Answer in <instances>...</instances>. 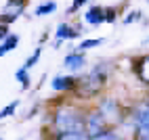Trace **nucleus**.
<instances>
[{
  "mask_svg": "<svg viewBox=\"0 0 149 140\" xmlns=\"http://www.w3.org/2000/svg\"><path fill=\"white\" fill-rule=\"evenodd\" d=\"M99 44H103V38H95V40H84V42L78 46V48H93V46H99Z\"/></svg>",
  "mask_w": 149,
  "mask_h": 140,
  "instance_id": "nucleus-16",
  "label": "nucleus"
},
{
  "mask_svg": "<svg viewBox=\"0 0 149 140\" xmlns=\"http://www.w3.org/2000/svg\"><path fill=\"white\" fill-rule=\"evenodd\" d=\"M99 111H101V115L105 119H118L120 115H118V105L116 101H111V98H103L101 105H99Z\"/></svg>",
  "mask_w": 149,
  "mask_h": 140,
  "instance_id": "nucleus-6",
  "label": "nucleus"
},
{
  "mask_svg": "<svg viewBox=\"0 0 149 140\" xmlns=\"http://www.w3.org/2000/svg\"><path fill=\"white\" fill-rule=\"evenodd\" d=\"M17 105H19L17 101H15V103H11V105H6L2 111H0V119H4V117H8V115H13V113H15V109H17Z\"/></svg>",
  "mask_w": 149,
  "mask_h": 140,
  "instance_id": "nucleus-15",
  "label": "nucleus"
},
{
  "mask_svg": "<svg viewBox=\"0 0 149 140\" xmlns=\"http://www.w3.org/2000/svg\"><path fill=\"white\" fill-rule=\"evenodd\" d=\"M84 2H86V0H74V4H72V8H69V11H72V13H74V11H78V8H80Z\"/></svg>",
  "mask_w": 149,
  "mask_h": 140,
  "instance_id": "nucleus-20",
  "label": "nucleus"
},
{
  "mask_svg": "<svg viewBox=\"0 0 149 140\" xmlns=\"http://www.w3.org/2000/svg\"><path fill=\"white\" fill-rule=\"evenodd\" d=\"M55 8H57V4H55V2H46V4H42V6H38V8H36V15H38V17L48 15V13H53Z\"/></svg>",
  "mask_w": 149,
  "mask_h": 140,
  "instance_id": "nucleus-13",
  "label": "nucleus"
},
{
  "mask_svg": "<svg viewBox=\"0 0 149 140\" xmlns=\"http://www.w3.org/2000/svg\"><path fill=\"white\" fill-rule=\"evenodd\" d=\"M40 52H42V50H40V48H36V52H34L32 57H29V59H27V63H25L23 67H25V69H29V67H34V63L38 61V57H40Z\"/></svg>",
  "mask_w": 149,
  "mask_h": 140,
  "instance_id": "nucleus-17",
  "label": "nucleus"
},
{
  "mask_svg": "<svg viewBox=\"0 0 149 140\" xmlns=\"http://www.w3.org/2000/svg\"><path fill=\"white\" fill-rule=\"evenodd\" d=\"M86 21L91 23V25H99V23H103L107 21V11L101 6H93L91 11L86 13Z\"/></svg>",
  "mask_w": 149,
  "mask_h": 140,
  "instance_id": "nucleus-7",
  "label": "nucleus"
},
{
  "mask_svg": "<svg viewBox=\"0 0 149 140\" xmlns=\"http://www.w3.org/2000/svg\"><path fill=\"white\" fill-rule=\"evenodd\" d=\"M15 77H17V82H21V86H23V88H27V86H29V77H27V69H25V67H23V69H17Z\"/></svg>",
  "mask_w": 149,
  "mask_h": 140,
  "instance_id": "nucleus-14",
  "label": "nucleus"
},
{
  "mask_svg": "<svg viewBox=\"0 0 149 140\" xmlns=\"http://www.w3.org/2000/svg\"><path fill=\"white\" fill-rule=\"evenodd\" d=\"M76 86V79L74 77H55L53 79V88L55 90H69V88H74Z\"/></svg>",
  "mask_w": 149,
  "mask_h": 140,
  "instance_id": "nucleus-9",
  "label": "nucleus"
},
{
  "mask_svg": "<svg viewBox=\"0 0 149 140\" xmlns=\"http://www.w3.org/2000/svg\"><path fill=\"white\" fill-rule=\"evenodd\" d=\"M57 140H93L86 132H72V134H59Z\"/></svg>",
  "mask_w": 149,
  "mask_h": 140,
  "instance_id": "nucleus-12",
  "label": "nucleus"
},
{
  "mask_svg": "<svg viewBox=\"0 0 149 140\" xmlns=\"http://www.w3.org/2000/svg\"><path fill=\"white\" fill-rule=\"evenodd\" d=\"M95 140H122V138H118V136L111 134V132H105V134H101V136H97Z\"/></svg>",
  "mask_w": 149,
  "mask_h": 140,
  "instance_id": "nucleus-18",
  "label": "nucleus"
},
{
  "mask_svg": "<svg viewBox=\"0 0 149 140\" xmlns=\"http://www.w3.org/2000/svg\"><path fill=\"white\" fill-rule=\"evenodd\" d=\"M55 128L59 134L86 132V115H82L74 107H63L55 113Z\"/></svg>",
  "mask_w": 149,
  "mask_h": 140,
  "instance_id": "nucleus-1",
  "label": "nucleus"
},
{
  "mask_svg": "<svg viewBox=\"0 0 149 140\" xmlns=\"http://www.w3.org/2000/svg\"><path fill=\"white\" fill-rule=\"evenodd\" d=\"M134 123H136V138L139 140H149V103L139 105L134 109Z\"/></svg>",
  "mask_w": 149,
  "mask_h": 140,
  "instance_id": "nucleus-2",
  "label": "nucleus"
},
{
  "mask_svg": "<svg viewBox=\"0 0 149 140\" xmlns=\"http://www.w3.org/2000/svg\"><path fill=\"white\" fill-rule=\"evenodd\" d=\"M8 38V27H6V23H2L0 25V40H6Z\"/></svg>",
  "mask_w": 149,
  "mask_h": 140,
  "instance_id": "nucleus-19",
  "label": "nucleus"
},
{
  "mask_svg": "<svg viewBox=\"0 0 149 140\" xmlns=\"http://www.w3.org/2000/svg\"><path fill=\"white\" fill-rule=\"evenodd\" d=\"M132 71L139 75V79L143 84H149V54L143 57V59H136L132 63Z\"/></svg>",
  "mask_w": 149,
  "mask_h": 140,
  "instance_id": "nucleus-5",
  "label": "nucleus"
},
{
  "mask_svg": "<svg viewBox=\"0 0 149 140\" xmlns=\"http://www.w3.org/2000/svg\"><path fill=\"white\" fill-rule=\"evenodd\" d=\"M86 134L91 136L93 140L97 136L105 134V117L101 115V111L99 113H88L86 115Z\"/></svg>",
  "mask_w": 149,
  "mask_h": 140,
  "instance_id": "nucleus-3",
  "label": "nucleus"
},
{
  "mask_svg": "<svg viewBox=\"0 0 149 140\" xmlns=\"http://www.w3.org/2000/svg\"><path fill=\"white\" fill-rule=\"evenodd\" d=\"M19 44V36H8L2 44H0V57H4L6 52H11L13 48Z\"/></svg>",
  "mask_w": 149,
  "mask_h": 140,
  "instance_id": "nucleus-10",
  "label": "nucleus"
},
{
  "mask_svg": "<svg viewBox=\"0 0 149 140\" xmlns=\"http://www.w3.org/2000/svg\"><path fill=\"white\" fill-rule=\"evenodd\" d=\"M63 63H65V67H69V69H80V67L84 65V54H82V52H72V54H67V57L63 59Z\"/></svg>",
  "mask_w": 149,
  "mask_h": 140,
  "instance_id": "nucleus-8",
  "label": "nucleus"
},
{
  "mask_svg": "<svg viewBox=\"0 0 149 140\" xmlns=\"http://www.w3.org/2000/svg\"><path fill=\"white\" fill-rule=\"evenodd\" d=\"M78 36V32H76V29L74 27H69V25H65V23H61V25H59V29H57V38L59 40H72V38H76Z\"/></svg>",
  "mask_w": 149,
  "mask_h": 140,
  "instance_id": "nucleus-11",
  "label": "nucleus"
},
{
  "mask_svg": "<svg viewBox=\"0 0 149 140\" xmlns=\"http://www.w3.org/2000/svg\"><path fill=\"white\" fill-rule=\"evenodd\" d=\"M25 2L27 0H6V8H4V15H2L4 23L13 21V19H17L19 15H21L23 8H25Z\"/></svg>",
  "mask_w": 149,
  "mask_h": 140,
  "instance_id": "nucleus-4",
  "label": "nucleus"
}]
</instances>
